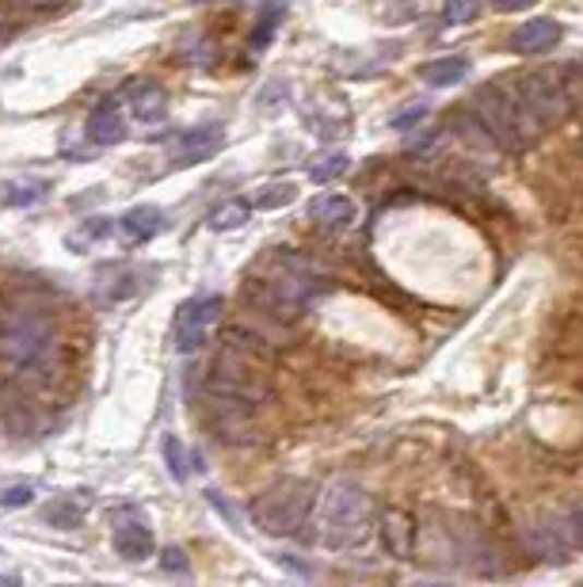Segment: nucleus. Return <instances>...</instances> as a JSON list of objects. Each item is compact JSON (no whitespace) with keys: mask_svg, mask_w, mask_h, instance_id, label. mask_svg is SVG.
Here are the masks:
<instances>
[{"mask_svg":"<svg viewBox=\"0 0 583 587\" xmlns=\"http://www.w3.org/2000/svg\"><path fill=\"white\" fill-rule=\"evenodd\" d=\"M206 390L217 408V428L225 431V439H237L233 431H245L248 416L271 397V362L263 339L229 332L210 367Z\"/></svg>","mask_w":583,"mask_h":587,"instance_id":"nucleus-1","label":"nucleus"},{"mask_svg":"<svg viewBox=\"0 0 583 587\" xmlns=\"http://www.w3.org/2000/svg\"><path fill=\"white\" fill-rule=\"evenodd\" d=\"M58 339L53 324L38 309H8L0 313V362L15 374H43L50 367Z\"/></svg>","mask_w":583,"mask_h":587,"instance_id":"nucleus-2","label":"nucleus"},{"mask_svg":"<svg viewBox=\"0 0 583 587\" xmlns=\"http://www.w3.org/2000/svg\"><path fill=\"white\" fill-rule=\"evenodd\" d=\"M321 542L329 550H355L370 538L374 527V504H370L367 489L355 481H336L324 489L321 496Z\"/></svg>","mask_w":583,"mask_h":587,"instance_id":"nucleus-3","label":"nucleus"},{"mask_svg":"<svg viewBox=\"0 0 583 587\" xmlns=\"http://www.w3.org/2000/svg\"><path fill=\"white\" fill-rule=\"evenodd\" d=\"M313 507H317L313 481H306V477H283V481H275L271 489H263L260 496L252 500L248 515H252V523L263 535L290 538L306 527Z\"/></svg>","mask_w":583,"mask_h":587,"instance_id":"nucleus-4","label":"nucleus"},{"mask_svg":"<svg viewBox=\"0 0 583 587\" xmlns=\"http://www.w3.org/2000/svg\"><path fill=\"white\" fill-rule=\"evenodd\" d=\"M248 294L275 316H298L317 294V275L306 260L271 256L263 260V279H252Z\"/></svg>","mask_w":583,"mask_h":587,"instance_id":"nucleus-5","label":"nucleus"},{"mask_svg":"<svg viewBox=\"0 0 583 587\" xmlns=\"http://www.w3.org/2000/svg\"><path fill=\"white\" fill-rule=\"evenodd\" d=\"M473 99H477V115L488 122V130H492V134L500 137V145H508V149H523L526 142L546 134V130L534 122V115L526 111L523 99H519L515 81L485 84Z\"/></svg>","mask_w":583,"mask_h":587,"instance_id":"nucleus-6","label":"nucleus"},{"mask_svg":"<svg viewBox=\"0 0 583 587\" xmlns=\"http://www.w3.org/2000/svg\"><path fill=\"white\" fill-rule=\"evenodd\" d=\"M519 99L526 104V111L534 115L542 130L557 127V122L569 115L572 104V88L564 81V65H549V69H534V73L519 76L515 81Z\"/></svg>","mask_w":583,"mask_h":587,"instance_id":"nucleus-7","label":"nucleus"},{"mask_svg":"<svg viewBox=\"0 0 583 587\" xmlns=\"http://www.w3.org/2000/svg\"><path fill=\"white\" fill-rule=\"evenodd\" d=\"M225 313V298L222 294H210V298H191L176 309V324H172V344L176 351H199L206 344V336L214 332V324L222 321Z\"/></svg>","mask_w":583,"mask_h":587,"instance_id":"nucleus-8","label":"nucleus"},{"mask_svg":"<svg viewBox=\"0 0 583 587\" xmlns=\"http://www.w3.org/2000/svg\"><path fill=\"white\" fill-rule=\"evenodd\" d=\"M115 523V553L122 561H145L153 558L157 542H153V530H150V519L138 515V507H122L119 515H111Z\"/></svg>","mask_w":583,"mask_h":587,"instance_id":"nucleus-9","label":"nucleus"},{"mask_svg":"<svg viewBox=\"0 0 583 587\" xmlns=\"http://www.w3.org/2000/svg\"><path fill=\"white\" fill-rule=\"evenodd\" d=\"M122 99H127L130 115H134L138 122H145V127H157V122H165L168 96H165V88H160L157 81H130L127 92H122Z\"/></svg>","mask_w":583,"mask_h":587,"instance_id":"nucleus-10","label":"nucleus"},{"mask_svg":"<svg viewBox=\"0 0 583 587\" xmlns=\"http://www.w3.org/2000/svg\"><path fill=\"white\" fill-rule=\"evenodd\" d=\"M225 145V134L222 127H194V130H183L172 145V157L176 165H199V160H210L217 149Z\"/></svg>","mask_w":583,"mask_h":587,"instance_id":"nucleus-11","label":"nucleus"},{"mask_svg":"<svg viewBox=\"0 0 583 587\" xmlns=\"http://www.w3.org/2000/svg\"><path fill=\"white\" fill-rule=\"evenodd\" d=\"M564 38V31H561V23L557 20H549V15H542V20H531V23H523V27L511 35V50L515 53H546V50H554L557 43Z\"/></svg>","mask_w":583,"mask_h":587,"instance_id":"nucleus-12","label":"nucleus"},{"mask_svg":"<svg viewBox=\"0 0 583 587\" xmlns=\"http://www.w3.org/2000/svg\"><path fill=\"white\" fill-rule=\"evenodd\" d=\"M88 137L96 145H119L127 137V122H122V111L115 99H99L88 115Z\"/></svg>","mask_w":583,"mask_h":587,"instance_id":"nucleus-13","label":"nucleus"},{"mask_svg":"<svg viewBox=\"0 0 583 587\" xmlns=\"http://www.w3.org/2000/svg\"><path fill=\"white\" fill-rule=\"evenodd\" d=\"M165 229V214L157 206H138V211L122 214L119 218V237L127 244H145Z\"/></svg>","mask_w":583,"mask_h":587,"instance_id":"nucleus-14","label":"nucleus"},{"mask_svg":"<svg viewBox=\"0 0 583 587\" xmlns=\"http://www.w3.org/2000/svg\"><path fill=\"white\" fill-rule=\"evenodd\" d=\"M309 218L321 229H344L355 221V203L344 195H321L309 203Z\"/></svg>","mask_w":583,"mask_h":587,"instance_id":"nucleus-15","label":"nucleus"},{"mask_svg":"<svg viewBox=\"0 0 583 587\" xmlns=\"http://www.w3.org/2000/svg\"><path fill=\"white\" fill-rule=\"evenodd\" d=\"M382 535H385V546L393 558L408 561L412 558V546H416V527H412V515L408 512H385L382 519Z\"/></svg>","mask_w":583,"mask_h":587,"instance_id":"nucleus-16","label":"nucleus"},{"mask_svg":"<svg viewBox=\"0 0 583 587\" xmlns=\"http://www.w3.org/2000/svg\"><path fill=\"white\" fill-rule=\"evenodd\" d=\"M50 195V180H38V176H20V180L0 183V206H35Z\"/></svg>","mask_w":583,"mask_h":587,"instance_id":"nucleus-17","label":"nucleus"},{"mask_svg":"<svg viewBox=\"0 0 583 587\" xmlns=\"http://www.w3.org/2000/svg\"><path fill=\"white\" fill-rule=\"evenodd\" d=\"M450 127H454V134L462 137V142H469L473 149H488L492 153L496 145H500V137L488 130V122L480 119V115H469V111H457L454 119H450Z\"/></svg>","mask_w":583,"mask_h":587,"instance_id":"nucleus-18","label":"nucleus"},{"mask_svg":"<svg viewBox=\"0 0 583 587\" xmlns=\"http://www.w3.org/2000/svg\"><path fill=\"white\" fill-rule=\"evenodd\" d=\"M465 73H469V61H465L462 53H454V58L427 61V65L419 69V76H424L431 88H450V84H462Z\"/></svg>","mask_w":583,"mask_h":587,"instance_id":"nucleus-19","label":"nucleus"},{"mask_svg":"<svg viewBox=\"0 0 583 587\" xmlns=\"http://www.w3.org/2000/svg\"><path fill=\"white\" fill-rule=\"evenodd\" d=\"M526 546L546 561H564V553H569V546L557 535V527H526Z\"/></svg>","mask_w":583,"mask_h":587,"instance_id":"nucleus-20","label":"nucleus"},{"mask_svg":"<svg viewBox=\"0 0 583 587\" xmlns=\"http://www.w3.org/2000/svg\"><path fill=\"white\" fill-rule=\"evenodd\" d=\"M352 168V160H347V153H324V157H317L313 165H309V180L313 183H332V180H340V176Z\"/></svg>","mask_w":583,"mask_h":587,"instance_id":"nucleus-21","label":"nucleus"},{"mask_svg":"<svg viewBox=\"0 0 583 587\" xmlns=\"http://www.w3.org/2000/svg\"><path fill=\"white\" fill-rule=\"evenodd\" d=\"M248 221V203H225L210 214V229L217 233H229V229H240Z\"/></svg>","mask_w":583,"mask_h":587,"instance_id":"nucleus-22","label":"nucleus"},{"mask_svg":"<svg viewBox=\"0 0 583 587\" xmlns=\"http://www.w3.org/2000/svg\"><path fill=\"white\" fill-rule=\"evenodd\" d=\"M46 519H50L58 530H76V527H81V519H84V507L73 504V500H58V504L46 507Z\"/></svg>","mask_w":583,"mask_h":587,"instance_id":"nucleus-23","label":"nucleus"},{"mask_svg":"<svg viewBox=\"0 0 583 587\" xmlns=\"http://www.w3.org/2000/svg\"><path fill=\"white\" fill-rule=\"evenodd\" d=\"M294 199H298V188H290V183H271V188H263L260 195H255V206H260V211H278V206H290Z\"/></svg>","mask_w":583,"mask_h":587,"instance_id":"nucleus-24","label":"nucleus"},{"mask_svg":"<svg viewBox=\"0 0 583 587\" xmlns=\"http://www.w3.org/2000/svg\"><path fill=\"white\" fill-rule=\"evenodd\" d=\"M480 15V0H447L442 4V20L447 23H473Z\"/></svg>","mask_w":583,"mask_h":587,"instance_id":"nucleus-25","label":"nucleus"},{"mask_svg":"<svg viewBox=\"0 0 583 587\" xmlns=\"http://www.w3.org/2000/svg\"><path fill=\"white\" fill-rule=\"evenodd\" d=\"M278 20H283V4H271V15H263V20L255 23V31H252V46H255V50H263V46L271 43V31H275Z\"/></svg>","mask_w":583,"mask_h":587,"instance_id":"nucleus-26","label":"nucleus"},{"mask_svg":"<svg viewBox=\"0 0 583 587\" xmlns=\"http://www.w3.org/2000/svg\"><path fill=\"white\" fill-rule=\"evenodd\" d=\"M165 458H168V469H172L176 481H183V477H188V466H183V446L176 435L165 439Z\"/></svg>","mask_w":583,"mask_h":587,"instance_id":"nucleus-27","label":"nucleus"},{"mask_svg":"<svg viewBox=\"0 0 583 587\" xmlns=\"http://www.w3.org/2000/svg\"><path fill=\"white\" fill-rule=\"evenodd\" d=\"M424 115H427V107H408V111H396L393 119H389V127L393 130H408V127H419L424 122Z\"/></svg>","mask_w":583,"mask_h":587,"instance_id":"nucleus-28","label":"nucleus"},{"mask_svg":"<svg viewBox=\"0 0 583 587\" xmlns=\"http://www.w3.org/2000/svg\"><path fill=\"white\" fill-rule=\"evenodd\" d=\"M564 535H569V542L576 546V550H583V504L569 515V527H564Z\"/></svg>","mask_w":583,"mask_h":587,"instance_id":"nucleus-29","label":"nucleus"},{"mask_svg":"<svg viewBox=\"0 0 583 587\" xmlns=\"http://www.w3.org/2000/svg\"><path fill=\"white\" fill-rule=\"evenodd\" d=\"M31 496H35V489H31V484H23V489H8L4 496H0V507H20V504H31Z\"/></svg>","mask_w":583,"mask_h":587,"instance_id":"nucleus-30","label":"nucleus"},{"mask_svg":"<svg viewBox=\"0 0 583 587\" xmlns=\"http://www.w3.org/2000/svg\"><path fill=\"white\" fill-rule=\"evenodd\" d=\"M165 568H168V573H172V568H176V573H188V561H183V550H176V546H172V550H165Z\"/></svg>","mask_w":583,"mask_h":587,"instance_id":"nucleus-31","label":"nucleus"},{"mask_svg":"<svg viewBox=\"0 0 583 587\" xmlns=\"http://www.w3.org/2000/svg\"><path fill=\"white\" fill-rule=\"evenodd\" d=\"M496 8H503V12H523V8H531L534 0H492Z\"/></svg>","mask_w":583,"mask_h":587,"instance_id":"nucleus-32","label":"nucleus"},{"mask_svg":"<svg viewBox=\"0 0 583 587\" xmlns=\"http://www.w3.org/2000/svg\"><path fill=\"white\" fill-rule=\"evenodd\" d=\"M15 4H23V8H53L58 0H15Z\"/></svg>","mask_w":583,"mask_h":587,"instance_id":"nucleus-33","label":"nucleus"},{"mask_svg":"<svg viewBox=\"0 0 583 587\" xmlns=\"http://www.w3.org/2000/svg\"><path fill=\"white\" fill-rule=\"evenodd\" d=\"M199 4H214V0H199Z\"/></svg>","mask_w":583,"mask_h":587,"instance_id":"nucleus-34","label":"nucleus"}]
</instances>
